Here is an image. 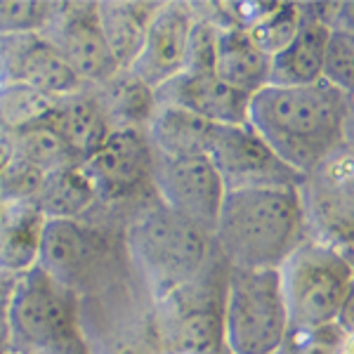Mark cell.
<instances>
[{
	"label": "cell",
	"mask_w": 354,
	"mask_h": 354,
	"mask_svg": "<svg viewBox=\"0 0 354 354\" xmlns=\"http://www.w3.org/2000/svg\"><path fill=\"white\" fill-rule=\"evenodd\" d=\"M352 248H333L305 239L277 270L290 330L335 324L354 295Z\"/></svg>",
	"instance_id": "cell-6"
},
{
	"label": "cell",
	"mask_w": 354,
	"mask_h": 354,
	"mask_svg": "<svg viewBox=\"0 0 354 354\" xmlns=\"http://www.w3.org/2000/svg\"><path fill=\"white\" fill-rule=\"evenodd\" d=\"M41 225L31 203L0 201V270L19 274L36 265Z\"/></svg>",
	"instance_id": "cell-23"
},
{
	"label": "cell",
	"mask_w": 354,
	"mask_h": 354,
	"mask_svg": "<svg viewBox=\"0 0 354 354\" xmlns=\"http://www.w3.org/2000/svg\"><path fill=\"white\" fill-rule=\"evenodd\" d=\"M298 198L307 239L333 248L354 245V158L352 147L335 151L300 177Z\"/></svg>",
	"instance_id": "cell-11"
},
{
	"label": "cell",
	"mask_w": 354,
	"mask_h": 354,
	"mask_svg": "<svg viewBox=\"0 0 354 354\" xmlns=\"http://www.w3.org/2000/svg\"><path fill=\"white\" fill-rule=\"evenodd\" d=\"M12 156H15V137L0 130V173H3L5 165L12 161Z\"/></svg>",
	"instance_id": "cell-33"
},
{
	"label": "cell",
	"mask_w": 354,
	"mask_h": 354,
	"mask_svg": "<svg viewBox=\"0 0 354 354\" xmlns=\"http://www.w3.org/2000/svg\"><path fill=\"white\" fill-rule=\"evenodd\" d=\"M222 330L230 354L279 352L290 324L277 270H230Z\"/></svg>",
	"instance_id": "cell-9"
},
{
	"label": "cell",
	"mask_w": 354,
	"mask_h": 354,
	"mask_svg": "<svg viewBox=\"0 0 354 354\" xmlns=\"http://www.w3.org/2000/svg\"><path fill=\"white\" fill-rule=\"evenodd\" d=\"M59 3L45 0H0V38L43 33L55 19Z\"/></svg>",
	"instance_id": "cell-29"
},
{
	"label": "cell",
	"mask_w": 354,
	"mask_h": 354,
	"mask_svg": "<svg viewBox=\"0 0 354 354\" xmlns=\"http://www.w3.org/2000/svg\"><path fill=\"white\" fill-rule=\"evenodd\" d=\"M298 3H274V8L267 12L258 24L248 28V36L265 55H277L298 31Z\"/></svg>",
	"instance_id": "cell-30"
},
{
	"label": "cell",
	"mask_w": 354,
	"mask_h": 354,
	"mask_svg": "<svg viewBox=\"0 0 354 354\" xmlns=\"http://www.w3.org/2000/svg\"><path fill=\"white\" fill-rule=\"evenodd\" d=\"M151 192L165 208L213 236L227 192L208 156L161 158L153 153Z\"/></svg>",
	"instance_id": "cell-12"
},
{
	"label": "cell",
	"mask_w": 354,
	"mask_h": 354,
	"mask_svg": "<svg viewBox=\"0 0 354 354\" xmlns=\"http://www.w3.org/2000/svg\"><path fill=\"white\" fill-rule=\"evenodd\" d=\"M121 222V210L102 205L81 220H43L36 267L81 298L125 267Z\"/></svg>",
	"instance_id": "cell-4"
},
{
	"label": "cell",
	"mask_w": 354,
	"mask_h": 354,
	"mask_svg": "<svg viewBox=\"0 0 354 354\" xmlns=\"http://www.w3.org/2000/svg\"><path fill=\"white\" fill-rule=\"evenodd\" d=\"M78 326L88 354H161L151 324V300L128 262L78 298Z\"/></svg>",
	"instance_id": "cell-8"
},
{
	"label": "cell",
	"mask_w": 354,
	"mask_h": 354,
	"mask_svg": "<svg viewBox=\"0 0 354 354\" xmlns=\"http://www.w3.org/2000/svg\"><path fill=\"white\" fill-rule=\"evenodd\" d=\"M57 97L43 95L21 83H0V130L21 135L50 116Z\"/></svg>",
	"instance_id": "cell-26"
},
{
	"label": "cell",
	"mask_w": 354,
	"mask_h": 354,
	"mask_svg": "<svg viewBox=\"0 0 354 354\" xmlns=\"http://www.w3.org/2000/svg\"><path fill=\"white\" fill-rule=\"evenodd\" d=\"M31 205L43 220H81L100 208L93 187L78 165L45 177Z\"/></svg>",
	"instance_id": "cell-24"
},
{
	"label": "cell",
	"mask_w": 354,
	"mask_h": 354,
	"mask_svg": "<svg viewBox=\"0 0 354 354\" xmlns=\"http://www.w3.org/2000/svg\"><path fill=\"white\" fill-rule=\"evenodd\" d=\"M270 59L272 57L262 53L243 28H218L213 73L225 85L248 97L255 95L270 85Z\"/></svg>",
	"instance_id": "cell-21"
},
{
	"label": "cell",
	"mask_w": 354,
	"mask_h": 354,
	"mask_svg": "<svg viewBox=\"0 0 354 354\" xmlns=\"http://www.w3.org/2000/svg\"><path fill=\"white\" fill-rule=\"evenodd\" d=\"M153 151L140 128H113L104 145L78 163L102 208L125 210L151 192Z\"/></svg>",
	"instance_id": "cell-10"
},
{
	"label": "cell",
	"mask_w": 354,
	"mask_h": 354,
	"mask_svg": "<svg viewBox=\"0 0 354 354\" xmlns=\"http://www.w3.org/2000/svg\"><path fill=\"white\" fill-rule=\"evenodd\" d=\"M17 274L0 270V354L12 352V328H10V300H12V288Z\"/></svg>",
	"instance_id": "cell-32"
},
{
	"label": "cell",
	"mask_w": 354,
	"mask_h": 354,
	"mask_svg": "<svg viewBox=\"0 0 354 354\" xmlns=\"http://www.w3.org/2000/svg\"><path fill=\"white\" fill-rule=\"evenodd\" d=\"M307 239L295 187L227 192L215 222V253L230 270H279Z\"/></svg>",
	"instance_id": "cell-2"
},
{
	"label": "cell",
	"mask_w": 354,
	"mask_h": 354,
	"mask_svg": "<svg viewBox=\"0 0 354 354\" xmlns=\"http://www.w3.org/2000/svg\"><path fill=\"white\" fill-rule=\"evenodd\" d=\"M279 354H352V335L338 324L288 330Z\"/></svg>",
	"instance_id": "cell-31"
},
{
	"label": "cell",
	"mask_w": 354,
	"mask_h": 354,
	"mask_svg": "<svg viewBox=\"0 0 354 354\" xmlns=\"http://www.w3.org/2000/svg\"><path fill=\"white\" fill-rule=\"evenodd\" d=\"M121 245L130 274L151 302L196 277L213 250L208 234L165 208L153 194L123 213Z\"/></svg>",
	"instance_id": "cell-3"
},
{
	"label": "cell",
	"mask_w": 354,
	"mask_h": 354,
	"mask_svg": "<svg viewBox=\"0 0 354 354\" xmlns=\"http://www.w3.org/2000/svg\"><path fill=\"white\" fill-rule=\"evenodd\" d=\"M111 128H140L156 109V95L147 83H142L130 68H121L106 83L95 88Z\"/></svg>",
	"instance_id": "cell-25"
},
{
	"label": "cell",
	"mask_w": 354,
	"mask_h": 354,
	"mask_svg": "<svg viewBox=\"0 0 354 354\" xmlns=\"http://www.w3.org/2000/svg\"><path fill=\"white\" fill-rule=\"evenodd\" d=\"M298 12L300 21L295 36L270 59V85L298 88L322 81L324 43L328 28L317 19L312 3H298Z\"/></svg>",
	"instance_id": "cell-19"
},
{
	"label": "cell",
	"mask_w": 354,
	"mask_h": 354,
	"mask_svg": "<svg viewBox=\"0 0 354 354\" xmlns=\"http://www.w3.org/2000/svg\"><path fill=\"white\" fill-rule=\"evenodd\" d=\"M158 104H173L213 125H241L248 118V95L230 88L213 71L177 73L153 90Z\"/></svg>",
	"instance_id": "cell-17"
},
{
	"label": "cell",
	"mask_w": 354,
	"mask_h": 354,
	"mask_svg": "<svg viewBox=\"0 0 354 354\" xmlns=\"http://www.w3.org/2000/svg\"><path fill=\"white\" fill-rule=\"evenodd\" d=\"M322 81L345 95L354 93V31H328L324 43Z\"/></svg>",
	"instance_id": "cell-28"
},
{
	"label": "cell",
	"mask_w": 354,
	"mask_h": 354,
	"mask_svg": "<svg viewBox=\"0 0 354 354\" xmlns=\"http://www.w3.org/2000/svg\"><path fill=\"white\" fill-rule=\"evenodd\" d=\"M194 24L189 3H161L145 31V43L130 71L151 90L185 68L187 41Z\"/></svg>",
	"instance_id": "cell-16"
},
{
	"label": "cell",
	"mask_w": 354,
	"mask_h": 354,
	"mask_svg": "<svg viewBox=\"0 0 354 354\" xmlns=\"http://www.w3.org/2000/svg\"><path fill=\"white\" fill-rule=\"evenodd\" d=\"M43 125L53 128L66 142L78 163L100 149L113 130L95 88H88V85L71 95L57 97L53 111Z\"/></svg>",
	"instance_id": "cell-18"
},
{
	"label": "cell",
	"mask_w": 354,
	"mask_h": 354,
	"mask_svg": "<svg viewBox=\"0 0 354 354\" xmlns=\"http://www.w3.org/2000/svg\"><path fill=\"white\" fill-rule=\"evenodd\" d=\"M15 156L36 168L45 177L78 165L66 142L43 123L15 137Z\"/></svg>",
	"instance_id": "cell-27"
},
{
	"label": "cell",
	"mask_w": 354,
	"mask_h": 354,
	"mask_svg": "<svg viewBox=\"0 0 354 354\" xmlns=\"http://www.w3.org/2000/svg\"><path fill=\"white\" fill-rule=\"evenodd\" d=\"M15 354H88L78 298L36 265L17 274L10 300Z\"/></svg>",
	"instance_id": "cell-7"
},
{
	"label": "cell",
	"mask_w": 354,
	"mask_h": 354,
	"mask_svg": "<svg viewBox=\"0 0 354 354\" xmlns=\"http://www.w3.org/2000/svg\"><path fill=\"white\" fill-rule=\"evenodd\" d=\"M230 267L210 250L201 272L165 298L151 302V324L161 354H222V307Z\"/></svg>",
	"instance_id": "cell-5"
},
{
	"label": "cell",
	"mask_w": 354,
	"mask_h": 354,
	"mask_svg": "<svg viewBox=\"0 0 354 354\" xmlns=\"http://www.w3.org/2000/svg\"><path fill=\"white\" fill-rule=\"evenodd\" d=\"M43 36L88 88H97L121 71L100 31L95 3H59Z\"/></svg>",
	"instance_id": "cell-14"
},
{
	"label": "cell",
	"mask_w": 354,
	"mask_h": 354,
	"mask_svg": "<svg viewBox=\"0 0 354 354\" xmlns=\"http://www.w3.org/2000/svg\"><path fill=\"white\" fill-rule=\"evenodd\" d=\"M220 125H213L173 104H158L145 125L151 151L161 158H198L213 149Z\"/></svg>",
	"instance_id": "cell-20"
},
{
	"label": "cell",
	"mask_w": 354,
	"mask_h": 354,
	"mask_svg": "<svg viewBox=\"0 0 354 354\" xmlns=\"http://www.w3.org/2000/svg\"><path fill=\"white\" fill-rule=\"evenodd\" d=\"M0 83H21L50 97H64L83 88L43 33L0 38Z\"/></svg>",
	"instance_id": "cell-15"
},
{
	"label": "cell",
	"mask_w": 354,
	"mask_h": 354,
	"mask_svg": "<svg viewBox=\"0 0 354 354\" xmlns=\"http://www.w3.org/2000/svg\"><path fill=\"white\" fill-rule=\"evenodd\" d=\"M245 123L302 177L352 147V95L324 81L298 88L265 85L250 95Z\"/></svg>",
	"instance_id": "cell-1"
},
{
	"label": "cell",
	"mask_w": 354,
	"mask_h": 354,
	"mask_svg": "<svg viewBox=\"0 0 354 354\" xmlns=\"http://www.w3.org/2000/svg\"><path fill=\"white\" fill-rule=\"evenodd\" d=\"M277 354H279V352H277Z\"/></svg>",
	"instance_id": "cell-35"
},
{
	"label": "cell",
	"mask_w": 354,
	"mask_h": 354,
	"mask_svg": "<svg viewBox=\"0 0 354 354\" xmlns=\"http://www.w3.org/2000/svg\"><path fill=\"white\" fill-rule=\"evenodd\" d=\"M161 3H95L100 31L118 68H130L145 43V31Z\"/></svg>",
	"instance_id": "cell-22"
},
{
	"label": "cell",
	"mask_w": 354,
	"mask_h": 354,
	"mask_svg": "<svg viewBox=\"0 0 354 354\" xmlns=\"http://www.w3.org/2000/svg\"><path fill=\"white\" fill-rule=\"evenodd\" d=\"M208 158L218 170L225 192L279 189L298 187L300 182V175L293 173L248 123L220 125Z\"/></svg>",
	"instance_id": "cell-13"
},
{
	"label": "cell",
	"mask_w": 354,
	"mask_h": 354,
	"mask_svg": "<svg viewBox=\"0 0 354 354\" xmlns=\"http://www.w3.org/2000/svg\"><path fill=\"white\" fill-rule=\"evenodd\" d=\"M222 354H230V352H222Z\"/></svg>",
	"instance_id": "cell-34"
}]
</instances>
